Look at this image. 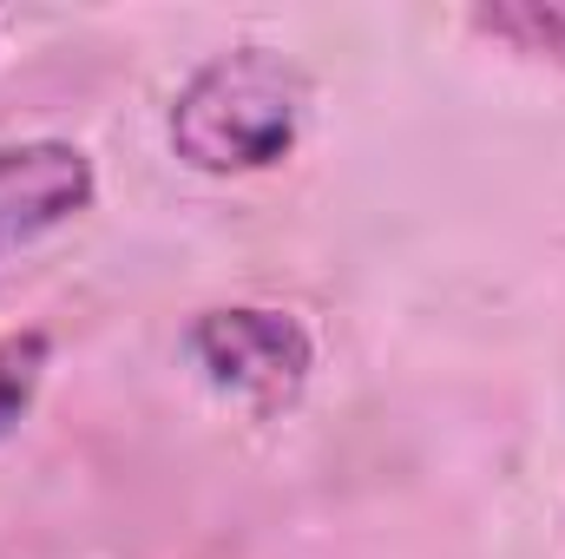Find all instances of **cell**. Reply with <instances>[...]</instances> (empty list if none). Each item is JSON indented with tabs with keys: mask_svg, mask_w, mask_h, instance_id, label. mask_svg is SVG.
Listing matches in <instances>:
<instances>
[{
	"mask_svg": "<svg viewBox=\"0 0 565 559\" xmlns=\"http://www.w3.org/2000/svg\"><path fill=\"white\" fill-rule=\"evenodd\" d=\"M302 113H309V80L296 60L270 46H231L204 60L171 99V151L211 178L264 171L296 145Z\"/></svg>",
	"mask_w": 565,
	"mask_h": 559,
	"instance_id": "obj_1",
	"label": "cell"
},
{
	"mask_svg": "<svg viewBox=\"0 0 565 559\" xmlns=\"http://www.w3.org/2000/svg\"><path fill=\"white\" fill-rule=\"evenodd\" d=\"M191 362L204 369L211 389H224L231 402L277 415L302 395L309 369H316V342L289 309H257V303H231V309H204L184 336Z\"/></svg>",
	"mask_w": 565,
	"mask_h": 559,
	"instance_id": "obj_2",
	"label": "cell"
},
{
	"mask_svg": "<svg viewBox=\"0 0 565 559\" xmlns=\"http://www.w3.org/2000/svg\"><path fill=\"white\" fill-rule=\"evenodd\" d=\"M93 204V158L66 139L0 145V257L73 224Z\"/></svg>",
	"mask_w": 565,
	"mask_h": 559,
	"instance_id": "obj_3",
	"label": "cell"
},
{
	"mask_svg": "<svg viewBox=\"0 0 565 559\" xmlns=\"http://www.w3.org/2000/svg\"><path fill=\"white\" fill-rule=\"evenodd\" d=\"M473 27L493 40H513L520 53L565 66V0H500V7H480Z\"/></svg>",
	"mask_w": 565,
	"mask_h": 559,
	"instance_id": "obj_4",
	"label": "cell"
},
{
	"mask_svg": "<svg viewBox=\"0 0 565 559\" xmlns=\"http://www.w3.org/2000/svg\"><path fill=\"white\" fill-rule=\"evenodd\" d=\"M46 362H53V342H46L40 329L0 336V434H13V428L26 421L40 382H46Z\"/></svg>",
	"mask_w": 565,
	"mask_h": 559,
	"instance_id": "obj_5",
	"label": "cell"
}]
</instances>
